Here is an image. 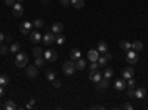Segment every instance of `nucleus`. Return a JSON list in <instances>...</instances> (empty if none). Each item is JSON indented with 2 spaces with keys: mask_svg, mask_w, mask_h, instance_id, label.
I'll list each match as a JSON object with an SVG mask.
<instances>
[{
  "mask_svg": "<svg viewBox=\"0 0 148 110\" xmlns=\"http://www.w3.org/2000/svg\"><path fill=\"white\" fill-rule=\"evenodd\" d=\"M15 64L16 67H19V69H22V67H27L28 64V57L27 54H24V52H18L15 57Z\"/></svg>",
  "mask_w": 148,
  "mask_h": 110,
  "instance_id": "nucleus-1",
  "label": "nucleus"
},
{
  "mask_svg": "<svg viewBox=\"0 0 148 110\" xmlns=\"http://www.w3.org/2000/svg\"><path fill=\"white\" fill-rule=\"evenodd\" d=\"M138 60H139V57H138V52L136 51H133V49H129V51H126V63L127 64H136L138 63Z\"/></svg>",
  "mask_w": 148,
  "mask_h": 110,
  "instance_id": "nucleus-2",
  "label": "nucleus"
},
{
  "mask_svg": "<svg viewBox=\"0 0 148 110\" xmlns=\"http://www.w3.org/2000/svg\"><path fill=\"white\" fill-rule=\"evenodd\" d=\"M62 70L67 76H73L74 74V70H76V65H74V61L70 60V61H65L62 64Z\"/></svg>",
  "mask_w": 148,
  "mask_h": 110,
  "instance_id": "nucleus-3",
  "label": "nucleus"
},
{
  "mask_svg": "<svg viewBox=\"0 0 148 110\" xmlns=\"http://www.w3.org/2000/svg\"><path fill=\"white\" fill-rule=\"evenodd\" d=\"M31 28H33V22H30V21H24V22L19 25V31L22 33L24 36L30 34V33H31Z\"/></svg>",
  "mask_w": 148,
  "mask_h": 110,
  "instance_id": "nucleus-4",
  "label": "nucleus"
},
{
  "mask_svg": "<svg viewBox=\"0 0 148 110\" xmlns=\"http://www.w3.org/2000/svg\"><path fill=\"white\" fill-rule=\"evenodd\" d=\"M12 13H13V16H16V18L24 15V6L21 5V2L15 3V5L12 6Z\"/></svg>",
  "mask_w": 148,
  "mask_h": 110,
  "instance_id": "nucleus-5",
  "label": "nucleus"
},
{
  "mask_svg": "<svg viewBox=\"0 0 148 110\" xmlns=\"http://www.w3.org/2000/svg\"><path fill=\"white\" fill-rule=\"evenodd\" d=\"M43 55H45V60H48V61H56V58H58L56 51H54V49L43 51Z\"/></svg>",
  "mask_w": 148,
  "mask_h": 110,
  "instance_id": "nucleus-6",
  "label": "nucleus"
},
{
  "mask_svg": "<svg viewBox=\"0 0 148 110\" xmlns=\"http://www.w3.org/2000/svg\"><path fill=\"white\" fill-rule=\"evenodd\" d=\"M55 39H56V36H55V33H52V31H48L45 36H43V43L45 45H52L55 42Z\"/></svg>",
  "mask_w": 148,
  "mask_h": 110,
  "instance_id": "nucleus-7",
  "label": "nucleus"
},
{
  "mask_svg": "<svg viewBox=\"0 0 148 110\" xmlns=\"http://www.w3.org/2000/svg\"><path fill=\"white\" fill-rule=\"evenodd\" d=\"M121 76H123L125 79H130V78H133V76H135V70H133V67H132V65H127L126 69L123 70V73H121Z\"/></svg>",
  "mask_w": 148,
  "mask_h": 110,
  "instance_id": "nucleus-8",
  "label": "nucleus"
},
{
  "mask_svg": "<svg viewBox=\"0 0 148 110\" xmlns=\"http://www.w3.org/2000/svg\"><path fill=\"white\" fill-rule=\"evenodd\" d=\"M62 30H64L62 22H54V24H52V27H50V31L55 33V34H59V33H62Z\"/></svg>",
  "mask_w": 148,
  "mask_h": 110,
  "instance_id": "nucleus-9",
  "label": "nucleus"
},
{
  "mask_svg": "<svg viewBox=\"0 0 148 110\" xmlns=\"http://www.w3.org/2000/svg\"><path fill=\"white\" fill-rule=\"evenodd\" d=\"M89 79H90L92 82H96V83H98V82L102 79V74H101L98 70H95V72L90 70V73H89Z\"/></svg>",
  "mask_w": 148,
  "mask_h": 110,
  "instance_id": "nucleus-10",
  "label": "nucleus"
},
{
  "mask_svg": "<svg viewBox=\"0 0 148 110\" xmlns=\"http://www.w3.org/2000/svg\"><path fill=\"white\" fill-rule=\"evenodd\" d=\"M27 76L31 79L37 78V67L36 65H27Z\"/></svg>",
  "mask_w": 148,
  "mask_h": 110,
  "instance_id": "nucleus-11",
  "label": "nucleus"
},
{
  "mask_svg": "<svg viewBox=\"0 0 148 110\" xmlns=\"http://www.w3.org/2000/svg\"><path fill=\"white\" fill-rule=\"evenodd\" d=\"M88 58H89V61H98V58H99V52H98V49H90L89 52H88Z\"/></svg>",
  "mask_w": 148,
  "mask_h": 110,
  "instance_id": "nucleus-12",
  "label": "nucleus"
},
{
  "mask_svg": "<svg viewBox=\"0 0 148 110\" xmlns=\"http://www.w3.org/2000/svg\"><path fill=\"white\" fill-rule=\"evenodd\" d=\"M42 39H43V36L40 34L39 31H31L30 33V40L33 42V43H39Z\"/></svg>",
  "mask_w": 148,
  "mask_h": 110,
  "instance_id": "nucleus-13",
  "label": "nucleus"
},
{
  "mask_svg": "<svg viewBox=\"0 0 148 110\" xmlns=\"http://www.w3.org/2000/svg\"><path fill=\"white\" fill-rule=\"evenodd\" d=\"M126 88H127V83H126L125 78L116 80V89H117V91H123V89H126Z\"/></svg>",
  "mask_w": 148,
  "mask_h": 110,
  "instance_id": "nucleus-14",
  "label": "nucleus"
},
{
  "mask_svg": "<svg viewBox=\"0 0 148 110\" xmlns=\"http://www.w3.org/2000/svg\"><path fill=\"white\" fill-rule=\"evenodd\" d=\"M80 57H82V52H80V49H77V48L71 49V52H70V58H71L73 61H76V60H79Z\"/></svg>",
  "mask_w": 148,
  "mask_h": 110,
  "instance_id": "nucleus-15",
  "label": "nucleus"
},
{
  "mask_svg": "<svg viewBox=\"0 0 148 110\" xmlns=\"http://www.w3.org/2000/svg\"><path fill=\"white\" fill-rule=\"evenodd\" d=\"M98 52H99V54H105V52H108V45H107L104 40H101L99 43H98Z\"/></svg>",
  "mask_w": 148,
  "mask_h": 110,
  "instance_id": "nucleus-16",
  "label": "nucleus"
},
{
  "mask_svg": "<svg viewBox=\"0 0 148 110\" xmlns=\"http://www.w3.org/2000/svg\"><path fill=\"white\" fill-rule=\"evenodd\" d=\"M74 65H76V70H83V69H86V61L79 58V60L74 61Z\"/></svg>",
  "mask_w": 148,
  "mask_h": 110,
  "instance_id": "nucleus-17",
  "label": "nucleus"
},
{
  "mask_svg": "<svg viewBox=\"0 0 148 110\" xmlns=\"http://www.w3.org/2000/svg\"><path fill=\"white\" fill-rule=\"evenodd\" d=\"M132 49H133V51H136V52H141V51L144 49L142 42H139V40H133V43H132Z\"/></svg>",
  "mask_w": 148,
  "mask_h": 110,
  "instance_id": "nucleus-18",
  "label": "nucleus"
},
{
  "mask_svg": "<svg viewBox=\"0 0 148 110\" xmlns=\"http://www.w3.org/2000/svg\"><path fill=\"white\" fill-rule=\"evenodd\" d=\"M107 88H108V79L102 78V79L98 82V89H99V91H104V89H107Z\"/></svg>",
  "mask_w": 148,
  "mask_h": 110,
  "instance_id": "nucleus-19",
  "label": "nucleus"
},
{
  "mask_svg": "<svg viewBox=\"0 0 148 110\" xmlns=\"http://www.w3.org/2000/svg\"><path fill=\"white\" fill-rule=\"evenodd\" d=\"M145 88H138V89H135V97L138 98V100H142L144 97H145Z\"/></svg>",
  "mask_w": 148,
  "mask_h": 110,
  "instance_id": "nucleus-20",
  "label": "nucleus"
},
{
  "mask_svg": "<svg viewBox=\"0 0 148 110\" xmlns=\"http://www.w3.org/2000/svg\"><path fill=\"white\" fill-rule=\"evenodd\" d=\"M120 48L126 52V51L132 49V43H130V42H127V40H121V42H120Z\"/></svg>",
  "mask_w": 148,
  "mask_h": 110,
  "instance_id": "nucleus-21",
  "label": "nucleus"
},
{
  "mask_svg": "<svg viewBox=\"0 0 148 110\" xmlns=\"http://www.w3.org/2000/svg\"><path fill=\"white\" fill-rule=\"evenodd\" d=\"M71 5L76 7V9H82L84 6V0H71Z\"/></svg>",
  "mask_w": 148,
  "mask_h": 110,
  "instance_id": "nucleus-22",
  "label": "nucleus"
},
{
  "mask_svg": "<svg viewBox=\"0 0 148 110\" xmlns=\"http://www.w3.org/2000/svg\"><path fill=\"white\" fill-rule=\"evenodd\" d=\"M3 109H5V110H13V109H16V106H15V103H13V101L7 100L6 103L3 104Z\"/></svg>",
  "mask_w": 148,
  "mask_h": 110,
  "instance_id": "nucleus-23",
  "label": "nucleus"
},
{
  "mask_svg": "<svg viewBox=\"0 0 148 110\" xmlns=\"http://www.w3.org/2000/svg\"><path fill=\"white\" fill-rule=\"evenodd\" d=\"M43 25H45V22H43V20H40V18H36L33 21V27L34 28H43Z\"/></svg>",
  "mask_w": 148,
  "mask_h": 110,
  "instance_id": "nucleus-24",
  "label": "nucleus"
},
{
  "mask_svg": "<svg viewBox=\"0 0 148 110\" xmlns=\"http://www.w3.org/2000/svg\"><path fill=\"white\" fill-rule=\"evenodd\" d=\"M9 76H6V74H2L0 76V85L2 86H6V85H9Z\"/></svg>",
  "mask_w": 148,
  "mask_h": 110,
  "instance_id": "nucleus-25",
  "label": "nucleus"
},
{
  "mask_svg": "<svg viewBox=\"0 0 148 110\" xmlns=\"http://www.w3.org/2000/svg\"><path fill=\"white\" fill-rule=\"evenodd\" d=\"M19 49H21V45L18 43V42H12V45H11L12 52H19Z\"/></svg>",
  "mask_w": 148,
  "mask_h": 110,
  "instance_id": "nucleus-26",
  "label": "nucleus"
},
{
  "mask_svg": "<svg viewBox=\"0 0 148 110\" xmlns=\"http://www.w3.org/2000/svg\"><path fill=\"white\" fill-rule=\"evenodd\" d=\"M107 63H108V60L105 57H99L98 58V64H99V67H107Z\"/></svg>",
  "mask_w": 148,
  "mask_h": 110,
  "instance_id": "nucleus-27",
  "label": "nucleus"
},
{
  "mask_svg": "<svg viewBox=\"0 0 148 110\" xmlns=\"http://www.w3.org/2000/svg\"><path fill=\"white\" fill-rule=\"evenodd\" d=\"M114 74V72H113V69H110V67H107L105 69V73H104V78L105 79H111V76Z\"/></svg>",
  "mask_w": 148,
  "mask_h": 110,
  "instance_id": "nucleus-28",
  "label": "nucleus"
},
{
  "mask_svg": "<svg viewBox=\"0 0 148 110\" xmlns=\"http://www.w3.org/2000/svg\"><path fill=\"white\" fill-rule=\"evenodd\" d=\"M33 55H34V58H37V57H42V55H43V51H42L40 48H37V46H36V48L33 49Z\"/></svg>",
  "mask_w": 148,
  "mask_h": 110,
  "instance_id": "nucleus-29",
  "label": "nucleus"
},
{
  "mask_svg": "<svg viewBox=\"0 0 148 110\" xmlns=\"http://www.w3.org/2000/svg\"><path fill=\"white\" fill-rule=\"evenodd\" d=\"M55 42H56L58 45H64V42H65V37H64V36H62V34H61V33H59V34L56 36V39H55Z\"/></svg>",
  "mask_w": 148,
  "mask_h": 110,
  "instance_id": "nucleus-30",
  "label": "nucleus"
},
{
  "mask_svg": "<svg viewBox=\"0 0 148 110\" xmlns=\"http://www.w3.org/2000/svg\"><path fill=\"white\" fill-rule=\"evenodd\" d=\"M43 64H45V58L37 57V58H36V63H34V65H36V67H42Z\"/></svg>",
  "mask_w": 148,
  "mask_h": 110,
  "instance_id": "nucleus-31",
  "label": "nucleus"
},
{
  "mask_svg": "<svg viewBox=\"0 0 148 110\" xmlns=\"http://www.w3.org/2000/svg\"><path fill=\"white\" fill-rule=\"evenodd\" d=\"M126 94H127V97H135V86H129Z\"/></svg>",
  "mask_w": 148,
  "mask_h": 110,
  "instance_id": "nucleus-32",
  "label": "nucleus"
},
{
  "mask_svg": "<svg viewBox=\"0 0 148 110\" xmlns=\"http://www.w3.org/2000/svg\"><path fill=\"white\" fill-rule=\"evenodd\" d=\"M46 79H48L49 82H54V80H55V73H54V72H48Z\"/></svg>",
  "mask_w": 148,
  "mask_h": 110,
  "instance_id": "nucleus-33",
  "label": "nucleus"
},
{
  "mask_svg": "<svg viewBox=\"0 0 148 110\" xmlns=\"http://www.w3.org/2000/svg\"><path fill=\"white\" fill-rule=\"evenodd\" d=\"M34 104H36V100L31 98V100H30V103H28L27 106H25V109H27V110H31V109L34 107Z\"/></svg>",
  "mask_w": 148,
  "mask_h": 110,
  "instance_id": "nucleus-34",
  "label": "nucleus"
},
{
  "mask_svg": "<svg viewBox=\"0 0 148 110\" xmlns=\"http://www.w3.org/2000/svg\"><path fill=\"white\" fill-rule=\"evenodd\" d=\"M7 46H5V45H0V55H5V54H7Z\"/></svg>",
  "mask_w": 148,
  "mask_h": 110,
  "instance_id": "nucleus-35",
  "label": "nucleus"
},
{
  "mask_svg": "<svg viewBox=\"0 0 148 110\" xmlns=\"http://www.w3.org/2000/svg\"><path fill=\"white\" fill-rule=\"evenodd\" d=\"M99 69V64H98V61H92V64H90V70H98Z\"/></svg>",
  "mask_w": 148,
  "mask_h": 110,
  "instance_id": "nucleus-36",
  "label": "nucleus"
},
{
  "mask_svg": "<svg viewBox=\"0 0 148 110\" xmlns=\"http://www.w3.org/2000/svg\"><path fill=\"white\" fill-rule=\"evenodd\" d=\"M61 2V5H62L64 7H68L70 5H71V0H59Z\"/></svg>",
  "mask_w": 148,
  "mask_h": 110,
  "instance_id": "nucleus-37",
  "label": "nucleus"
},
{
  "mask_svg": "<svg viewBox=\"0 0 148 110\" xmlns=\"http://www.w3.org/2000/svg\"><path fill=\"white\" fill-rule=\"evenodd\" d=\"M135 85H136V82H135V79H133V78L127 79V86H135Z\"/></svg>",
  "mask_w": 148,
  "mask_h": 110,
  "instance_id": "nucleus-38",
  "label": "nucleus"
},
{
  "mask_svg": "<svg viewBox=\"0 0 148 110\" xmlns=\"http://www.w3.org/2000/svg\"><path fill=\"white\" fill-rule=\"evenodd\" d=\"M123 109H126V110H133V106L132 104H129V103H125L123 106H121Z\"/></svg>",
  "mask_w": 148,
  "mask_h": 110,
  "instance_id": "nucleus-39",
  "label": "nucleus"
},
{
  "mask_svg": "<svg viewBox=\"0 0 148 110\" xmlns=\"http://www.w3.org/2000/svg\"><path fill=\"white\" fill-rule=\"evenodd\" d=\"M61 85H62V83H61V80H58V79L54 80V88H61Z\"/></svg>",
  "mask_w": 148,
  "mask_h": 110,
  "instance_id": "nucleus-40",
  "label": "nucleus"
},
{
  "mask_svg": "<svg viewBox=\"0 0 148 110\" xmlns=\"http://www.w3.org/2000/svg\"><path fill=\"white\" fill-rule=\"evenodd\" d=\"M5 5H7V6H13V5H15V0H5Z\"/></svg>",
  "mask_w": 148,
  "mask_h": 110,
  "instance_id": "nucleus-41",
  "label": "nucleus"
},
{
  "mask_svg": "<svg viewBox=\"0 0 148 110\" xmlns=\"http://www.w3.org/2000/svg\"><path fill=\"white\" fill-rule=\"evenodd\" d=\"M92 109H98V110H104L105 107L104 106H99V104H96V106H92Z\"/></svg>",
  "mask_w": 148,
  "mask_h": 110,
  "instance_id": "nucleus-42",
  "label": "nucleus"
},
{
  "mask_svg": "<svg viewBox=\"0 0 148 110\" xmlns=\"http://www.w3.org/2000/svg\"><path fill=\"white\" fill-rule=\"evenodd\" d=\"M104 57H105L107 60H111V58H113V55H111L110 52H105V54H104Z\"/></svg>",
  "mask_w": 148,
  "mask_h": 110,
  "instance_id": "nucleus-43",
  "label": "nucleus"
},
{
  "mask_svg": "<svg viewBox=\"0 0 148 110\" xmlns=\"http://www.w3.org/2000/svg\"><path fill=\"white\" fill-rule=\"evenodd\" d=\"M5 86H2V85H0V98H2L3 97V94H5V89H3Z\"/></svg>",
  "mask_w": 148,
  "mask_h": 110,
  "instance_id": "nucleus-44",
  "label": "nucleus"
},
{
  "mask_svg": "<svg viewBox=\"0 0 148 110\" xmlns=\"http://www.w3.org/2000/svg\"><path fill=\"white\" fill-rule=\"evenodd\" d=\"M3 40H5V34H3V33H0V45L3 43Z\"/></svg>",
  "mask_w": 148,
  "mask_h": 110,
  "instance_id": "nucleus-45",
  "label": "nucleus"
},
{
  "mask_svg": "<svg viewBox=\"0 0 148 110\" xmlns=\"http://www.w3.org/2000/svg\"><path fill=\"white\" fill-rule=\"evenodd\" d=\"M16 2H24V0H16Z\"/></svg>",
  "mask_w": 148,
  "mask_h": 110,
  "instance_id": "nucleus-46",
  "label": "nucleus"
},
{
  "mask_svg": "<svg viewBox=\"0 0 148 110\" xmlns=\"http://www.w3.org/2000/svg\"><path fill=\"white\" fill-rule=\"evenodd\" d=\"M2 107H3V106H2V103H0V109H2Z\"/></svg>",
  "mask_w": 148,
  "mask_h": 110,
  "instance_id": "nucleus-47",
  "label": "nucleus"
}]
</instances>
